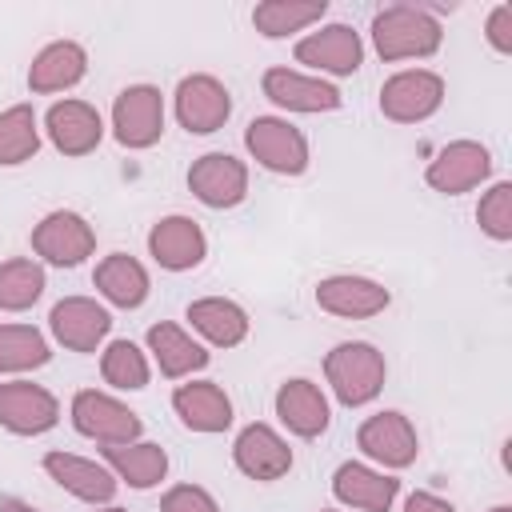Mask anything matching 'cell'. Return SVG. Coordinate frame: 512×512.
Masks as SVG:
<instances>
[{"label": "cell", "mask_w": 512, "mask_h": 512, "mask_svg": "<svg viewBox=\"0 0 512 512\" xmlns=\"http://www.w3.org/2000/svg\"><path fill=\"white\" fill-rule=\"evenodd\" d=\"M440 24L420 4H392L376 12L372 20V44L380 60H408V56H432L440 48Z\"/></svg>", "instance_id": "cell-1"}, {"label": "cell", "mask_w": 512, "mask_h": 512, "mask_svg": "<svg viewBox=\"0 0 512 512\" xmlns=\"http://www.w3.org/2000/svg\"><path fill=\"white\" fill-rule=\"evenodd\" d=\"M324 372H328V384H332L336 400L348 404V408L376 400V392L384 388V356L364 340L336 344L324 360Z\"/></svg>", "instance_id": "cell-2"}, {"label": "cell", "mask_w": 512, "mask_h": 512, "mask_svg": "<svg viewBox=\"0 0 512 512\" xmlns=\"http://www.w3.org/2000/svg\"><path fill=\"white\" fill-rule=\"evenodd\" d=\"M244 144L248 152L268 168V172H280V176H300L308 168V140L300 136V128H292L288 120H276V116H256L244 132Z\"/></svg>", "instance_id": "cell-3"}, {"label": "cell", "mask_w": 512, "mask_h": 512, "mask_svg": "<svg viewBox=\"0 0 512 512\" xmlns=\"http://www.w3.org/2000/svg\"><path fill=\"white\" fill-rule=\"evenodd\" d=\"M112 128L124 148H148L164 132V100L152 84H132L112 104Z\"/></svg>", "instance_id": "cell-4"}, {"label": "cell", "mask_w": 512, "mask_h": 512, "mask_svg": "<svg viewBox=\"0 0 512 512\" xmlns=\"http://www.w3.org/2000/svg\"><path fill=\"white\" fill-rule=\"evenodd\" d=\"M444 100V80L436 72L412 68V72H396L384 88H380V112L396 124H416L428 120Z\"/></svg>", "instance_id": "cell-5"}, {"label": "cell", "mask_w": 512, "mask_h": 512, "mask_svg": "<svg viewBox=\"0 0 512 512\" xmlns=\"http://www.w3.org/2000/svg\"><path fill=\"white\" fill-rule=\"evenodd\" d=\"M72 424H76V432H84V436H92L100 444H132L140 436V416L128 412L120 400L96 392V388L76 392Z\"/></svg>", "instance_id": "cell-6"}, {"label": "cell", "mask_w": 512, "mask_h": 512, "mask_svg": "<svg viewBox=\"0 0 512 512\" xmlns=\"http://www.w3.org/2000/svg\"><path fill=\"white\" fill-rule=\"evenodd\" d=\"M60 420V404L32 380H0V424L16 436H40Z\"/></svg>", "instance_id": "cell-7"}, {"label": "cell", "mask_w": 512, "mask_h": 512, "mask_svg": "<svg viewBox=\"0 0 512 512\" xmlns=\"http://www.w3.org/2000/svg\"><path fill=\"white\" fill-rule=\"evenodd\" d=\"M32 248H36V256H44L48 264L72 268V264H80L84 256H92L96 232H92L88 220L76 216V212H48V216L32 228Z\"/></svg>", "instance_id": "cell-8"}, {"label": "cell", "mask_w": 512, "mask_h": 512, "mask_svg": "<svg viewBox=\"0 0 512 512\" xmlns=\"http://www.w3.org/2000/svg\"><path fill=\"white\" fill-rule=\"evenodd\" d=\"M188 188L208 208H232L248 192V168L228 152H208L188 168Z\"/></svg>", "instance_id": "cell-9"}, {"label": "cell", "mask_w": 512, "mask_h": 512, "mask_svg": "<svg viewBox=\"0 0 512 512\" xmlns=\"http://www.w3.org/2000/svg\"><path fill=\"white\" fill-rule=\"evenodd\" d=\"M228 112H232V96L216 76H184L180 80L176 116H180V124L188 132H196V136L216 132V128H224Z\"/></svg>", "instance_id": "cell-10"}, {"label": "cell", "mask_w": 512, "mask_h": 512, "mask_svg": "<svg viewBox=\"0 0 512 512\" xmlns=\"http://www.w3.org/2000/svg\"><path fill=\"white\" fill-rule=\"evenodd\" d=\"M488 172H492V156H488V148L476 144V140H456V144H448V148L436 152V160L428 164L424 180H428L436 192L456 196V192L476 188Z\"/></svg>", "instance_id": "cell-11"}, {"label": "cell", "mask_w": 512, "mask_h": 512, "mask_svg": "<svg viewBox=\"0 0 512 512\" xmlns=\"http://www.w3.org/2000/svg\"><path fill=\"white\" fill-rule=\"evenodd\" d=\"M356 444L380 460L384 468H408L416 460V428L408 424V416L400 412H380V416H368L356 432Z\"/></svg>", "instance_id": "cell-12"}, {"label": "cell", "mask_w": 512, "mask_h": 512, "mask_svg": "<svg viewBox=\"0 0 512 512\" xmlns=\"http://www.w3.org/2000/svg\"><path fill=\"white\" fill-rule=\"evenodd\" d=\"M48 320H52L56 340H60L64 348H72V352H96V344H100V340L108 336V328H112V316H108L96 300H88V296H68V300H60Z\"/></svg>", "instance_id": "cell-13"}, {"label": "cell", "mask_w": 512, "mask_h": 512, "mask_svg": "<svg viewBox=\"0 0 512 512\" xmlns=\"http://www.w3.org/2000/svg\"><path fill=\"white\" fill-rule=\"evenodd\" d=\"M232 460L252 480H280L292 468V448L268 424H248L232 444Z\"/></svg>", "instance_id": "cell-14"}, {"label": "cell", "mask_w": 512, "mask_h": 512, "mask_svg": "<svg viewBox=\"0 0 512 512\" xmlns=\"http://www.w3.org/2000/svg\"><path fill=\"white\" fill-rule=\"evenodd\" d=\"M360 36L348 28V24H328L312 36H304L296 44V60L300 64H312V68H324L332 76H352L360 68Z\"/></svg>", "instance_id": "cell-15"}, {"label": "cell", "mask_w": 512, "mask_h": 512, "mask_svg": "<svg viewBox=\"0 0 512 512\" xmlns=\"http://www.w3.org/2000/svg\"><path fill=\"white\" fill-rule=\"evenodd\" d=\"M264 96L288 112H332L340 108V92L316 76H300L292 68H268L264 72Z\"/></svg>", "instance_id": "cell-16"}, {"label": "cell", "mask_w": 512, "mask_h": 512, "mask_svg": "<svg viewBox=\"0 0 512 512\" xmlns=\"http://www.w3.org/2000/svg\"><path fill=\"white\" fill-rule=\"evenodd\" d=\"M204 232L196 220L188 216H164L152 232H148V252L156 256L160 268L168 272H184V268H196L204 260Z\"/></svg>", "instance_id": "cell-17"}, {"label": "cell", "mask_w": 512, "mask_h": 512, "mask_svg": "<svg viewBox=\"0 0 512 512\" xmlns=\"http://www.w3.org/2000/svg\"><path fill=\"white\" fill-rule=\"evenodd\" d=\"M48 136L52 144L64 152V156H88L100 136H104V124H100V112L84 100H60L48 108Z\"/></svg>", "instance_id": "cell-18"}, {"label": "cell", "mask_w": 512, "mask_h": 512, "mask_svg": "<svg viewBox=\"0 0 512 512\" xmlns=\"http://www.w3.org/2000/svg\"><path fill=\"white\" fill-rule=\"evenodd\" d=\"M388 288H380L376 280H364V276H328L316 284V304L332 316H376L388 308Z\"/></svg>", "instance_id": "cell-19"}, {"label": "cell", "mask_w": 512, "mask_h": 512, "mask_svg": "<svg viewBox=\"0 0 512 512\" xmlns=\"http://www.w3.org/2000/svg\"><path fill=\"white\" fill-rule=\"evenodd\" d=\"M172 408L176 416L192 428V432H224L232 424V400L224 396L220 384L200 380V384H180L172 392Z\"/></svg>", "instance_id": "cell-20"}, {"label": "cell", "mask_w": 512, "mask_h": 512, "mask_svg": "<svg viewBox=\"0 0 512 512\" xmlns=\"http://www.w3.org/2000/svg\"><path fill=\"white\" fill-rule=\"evenodd\" d=\"M44 472L68 488L76 500H88V504H104L116 496V480L96 464V460H84V456H72V452H48L44 456Z\"/></svg>", "instance_id": "cell-21"}, {"label": "cell", "mask_w": 512, "mask_h": 512, "mask_svg": "<svg viewBox=\"0 0 512 512\" xmlns=\"http://www.w3.org/2000/svg\"><path fill=\"white\" fill-rule=\"evenodd\" d=\"M332 492L336 500L352 504V508H364V512H388V504L396 500L400 492V480L384 476V472H372L364 464H340L336 476H332Z\"/></svg>", "instance_id": "cell-22"}, {"label": "cell", "mask_w": 512, "mask_h": 512, "mask_svg": "<svg viewBox=\"0 0 512 512\" xmlns=\"http://www.w3.org/2000/svg\"><path fill=\"white\" fill-rule=\"evenodd\" d=\"M276 416L296 436H320L328 428V400L312 380H288L276 392Z\"/></svg>", "instance_id": "cell-23"}, {"label": "cell", "mask_w": 512, "mask_h": 512, "mask_svg": "<svg viewBox=\"0 0 512 512\" xmlns=\"http://www.w3.org/2000/svg\"><path fill=\"white\" fill-rule=\"evenodd\" d=\"M84 68H88L84 48L72 44V40H56V44H48V48L32 60V68H28V88H32V92H64V88L80 84Z\"/></svg>", "instance_id": "cell-24"}, {"label": "cell", "mask_w": 512, "mask_h": 512, "mask_svg": "<svg viewBox=\"0 0 512 512\" xmlns=\"http://www.w3.org/2000/svg\"><path fill=\"white\" fill-rule=\"evenodd\" d=\"M188 320H192V328H196L204 340H212L216 348H236V344L248 336V316H244V308L232 304V300H224V296H208V300L188 304Z\"/></svg>", "instance_id": "cell-25"}, {"label": "cell", "mask_w": 512, "mask_h": 512, "mask_svg": "<svg viewBox=\"0 0 512 512\" xmlns=\"http://www.w3.org/2000/svg\"><path fill=\"white\" fill-rule=\"evenodd\" d=\"M148 348H152V356H156V364H160V372L164 376H188V372H196V368H204L208 364V352L184 332V328H176V324H152L148 328Z\"/></svg>", "instance_id": "cell-26"}, {"label": "cell", "mask_w": 512, "mask_h": 512, "mask_svg": "<svg viewBox=\"0 0 512 512\" xmlns=\"http://www.w3.org/2000/svg\"><path fill=\"white\" fill-rule=\"evenodd\" d=\"M96 288L116 304V308H140L144 296H148V272L140 260L124 256V252H112L100 260L96 268Z\"/></svg>", "instance_id": "cell-27"}, {"label": "cell", "mask_w": 512, "mask_h": 512, "mask_svg": "<svg viewBox=\"0 0 512 512\" xmlns=\"http://www.w3.org/2000/svg\"><path fill=\"white\" fill-rule=\"evenodd\" d=\"M104 460L132 484V488H152L168 472V456L160 444H104Z\"/></svg>", "instance_id": "cell-28"}, {"label": "cell", "mask_w": 512, "mask_h": 512, "mask_svg": "<svg viewBox=\"0 0 512 512\" xmlns=\"http://www.w3.org/2000/svg\"><path fill=\"white\" fill-rule=\"evenodd\" d=\"M324 0H264L252 8V24L264 32V36H288V32H300L304 24L320 20L324 16Z\"/></svg>", "instance_id": "cell-29"}, {"label": "cell", "mask_w": 512, "mask_h": 512, "mask_svg": "<svg viewBox=\"0 0 512 512\" xmlns=\"http://www.w3.org/2000/svg\"><path fill=\"white\" fill-rule=\"evenodd\" d=\"M40 132H36V112L28 104H16L0 112V164H24L36 156Z\"/></svg>", "instance_id": "cell-30"}, {"label": "cell", "mask_w": 512, "mask_h": 512, "mask_svg": "<svg viewBox=\"0 0 512 512\" xmlns=\"http://www.w3.org/2000/svg\"><path fill=\"white\" fill-rule=\"evenodd\" d=\"M48 364V344L28 324H4L0 328V372H28Z\"/></svg>", "instance_id": "cell-31"}, {"label": "cell", "mask_w": 512, "mask_h": 512, "mask_svg": "<svg viewBox=\"0 0 512 512\" xmlns=\"http://www.w3.org/2000/svg\"><path fill=\"white\" fill-rule=\"evenodd\" d=\"M44 292V268L32 260H8L0 264V308L4 312H24L36 304Z\"/></svg>", "instance_id": "cell-32"}, {"label": "cell", "mask_w": 512, "mask_h": 512, "mask_svg": "<svg viewBox=\"0 0 512 512\" xmlns=\"http://www.w3.org/2000/svg\"><path fill=\"white\" fill-rule=\"evenodd\" d=\"M100 372H104V380L116 384V388H144V384H148V360H144V352H140L136 344H128V340H112V344L104 348Z\"/></svg>", "instance_id": "cell-33"}, {"label": "cell", "mask_w": 512, "mask_h": 512, "mask_svg": "<svg viewBox=\"0 0 512 512\" xmlns=\"http://www.w3.org/2000/svg\"><path fill=\"white\" fill-rule=\"evenodd\" d=\"M476 220L492 240H512V184H492L476 208Z\"/></svg>", "instance_id": "cell-34"}, {"label": "cell", "mask_w": 512, "mask_h": 512, "mask_svg": "<svg viewBox=\"0 0 512 512\" xmlns=\"http://www.w3.org/2000/svg\"><path fill=\"white\" fill-rule=\"evenodd\" d=\"M160 512H220V508H216V500H212L204 488H196V484H176V488L160 500Z\"/></svg>", "instance_id": "cell-35"}, {"label": "cell", "mask_w": 512, "mask_h": 512, "mask_svg": "<svg viewBox=\"0 0 512 512\" xmlns=\"http://www.w3.org/2000/svg\"><path fill=\"white\" fill-rule=\"evenodd\" d=\"M488 44L496 52H512V4H496L488 16Z\"/></svg>", "instance_id": "cell-36"}, {"label": "cell", "mask_w": 512, "mask_h": 512, "mask_svg": "<svg viewBox=\"0 0 512 512\" xmlns=\"http://www.w3.org/2000/svg\"><path fill=\"white\" fill-rule=\"evenodd\" d=\"M404 512H456V508H452L448 500L432 496V492H412L408 504H404Z\"/></svg>", "instance_id": "cell-37"}, {"label": "cell", "mask_w": 512, "mask_h": 512, "mask_svg": "<svg viewBox=\"0 0 512 512\" xmlns=\"http://www.w3.org/2000/svg\"><path fill=\"white\" fill-rule=\"evenodd\" d=\"M0 512H36V508L24 504V500H16V496H4V500H0Z\"/></svg>", "instance_id": "cell-38"}, {"label": "cell", "mask_w": 512, "mask_h": 512, "mask_svg": "<svg viewBox=\"0 0 512 512\" xmlns=\"http://www.w3.org/2000/svg\"><path fill=\"white\" fill-rule=\"evenodd\" d=\"M492 512H512V508H508V504H496V508H492Z\"/></svg>", "instance_id": "cell-39"}, {"label": "cell", "mask_w": 512, "mask_h": 512, "mask_svg": "<svg viewBox=\"0 0 512 512\" xmlns=\"http://www.w3.org/2000/svg\"><path fill=\"white\" fill-rule=\"evenodd\" d=\"M100 512H124V508H100Z\"/></svg>", "instance_id": "cell-40"}, {"label": "cell", "mask_w": 512, "mask_h": 512, "mask_svg": "<svg viewBox=\"0 0 512 512\" xmlns=\"http://www.w3.org/2000/svg\"><path fill=\"white\" fill-rule=\"evenodd\" d=\"M324 512H328V508H324Z\"/></svg>", "instance_id": "cell-41"}]
</instances>
